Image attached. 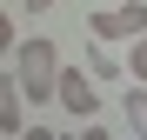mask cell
Here are the masks:
<instances>
[{
    "label": "cell",
    "mask_w": 147,
    "mask_h": 140,
    "mask_svg": "<svg viewBox=\"0 0 147 140\" xmlns=\"http://www.w3.org/2000/svg\"><path fill=\"white\" fill-rule=\"evenodd\" d=\"M13 67H7V74L20 80V93H27V100H60V74H67V67H60V54H54V40H27V47H13V54H7Z\"/></svg>",
    "instance_id": "6da1fadb"
},
{
    "label": "cell",
    "mask_w": 147,
    "mask_h": 140,
    "mask_svg": "<svg viewBox=\"0 0 147 140\" xmlns=\"http://www.w3.org/2000/svg\"><path fill=\"white\" fill-rule=\"evenodd\" d=\"M87 33H94V40H140V33H147V0L94 7V13H87Z\"/></svg>",
    "instance_id": "7a4b0ae2"
},
{
    "label": "cell",
    "mask_w": 147,
    "mask_h": 140,
    "mask_svg": "<svg viewBox=\"0 0 147 140\" xmlns=\"http://www.w3.org/2000/svg\"><path fill=\"white\" fill-rule=\"evenodd\" d=\"M60 107L74 113V120H94V113H100V87H94L87 67H67L60 74Z\"/></svg>",
    "instance_id": "3957f363"
},
{
    "label": "cell",
    "mask_w": 147,
    "mask_h": 140,
    "mask_svg": "<svg viewBox=\"0 0 147 140\" xmlns=\"http://www.w3.org/2000/svg\"><path fill=\"white\" fill-rule=\"evenodd\" d=\"M80 67H87L94 80H120V74H127V67L114 60V40H87L80 47Z\"/></svg>",
    "instance_id": "277c9868"
},
{
    "label": "cell",
    "mask_w": 147,
    "mask_h": 140,
    "mask_svg": "<svg viewBox=\"0 0 147 140\" xmlns=\"http://www.w3.org/2000/svg\"><path fill=\"white\" fill-rule=\"evenodd\" d=\"M0 133H7V140L27 133V120H20V80L13 74H7V87H0Z\"/></svg>",
    "instance_id": "5b68a950"
},
{
    "label": "cell",
    "mask_w": 147,
    "mask_h": 140,
    "mask_svg": "<svg viewBox=\"0 0 147 140\" xmlns=\"http://www.w3.org/2000/svg\"><path fill=\"white\" fill-rule=\"evenodd\" d=\"M127 127H134V140H147V80L127 87Z\"/></svg>",
    "instance_id": "8992f818"
},
{
    "label": "cell",
    "mask_w": 147,
    "mask_h": 140,
    "mask_svg": "<svg viewBox=\"0 0 147 140\" xmlns=\"http://www.w3.org/2000/svg\"><path fill=\"white\" fill-rule=\"evenodd\" d=\"M127 74H134V80H147V33H140V40H127Z\"/></svg>",
    "instance_id": "52a82bcc"
},
{
    "label": "cell",
    "mask_w": 147,
    "mask_h": 140,
    "mask_svg": "<svg viewBox=\"0 0 147 140\" xmlns=\"http://www.w3.org/2000/svg\"><path fill=\"white\" fill-rule=\"evenodd\" d=\"M20 140H60L54 127H27V133H20Z\"/></svg>",
    "instance_id": "ba28073f"
},
{
    "label": "cell",
    "mask_w": 147,
    "mask_h": 140,
    "mask_svg": "<svg viewBox=\"0 0 147 140\" xmlns=\"http://www.w3.org/2000/svg\"><path fill=\"white\" fill-rule=\"evenodd\" d=\"M74 140H107V133H100V127H94V120H87V127H80V133H74Z\"/></svg>",
    "instance_id": "9c48e42d"
},
{
    "label": "cell",
    "mask_w": 147,
    "mask_h": 140,
    "mask_svg": "<svg viewBox=\"0 0 147 140\" xmlns=\"http://www.w3.org/2000/svg\"><path fill=\"white\" fill-rule=\"evenodd\" d=\"M47 7H54V0H27V13H47Z\"/></svg>",
    "instance_id": "30bf717a"
}]
</instances>
